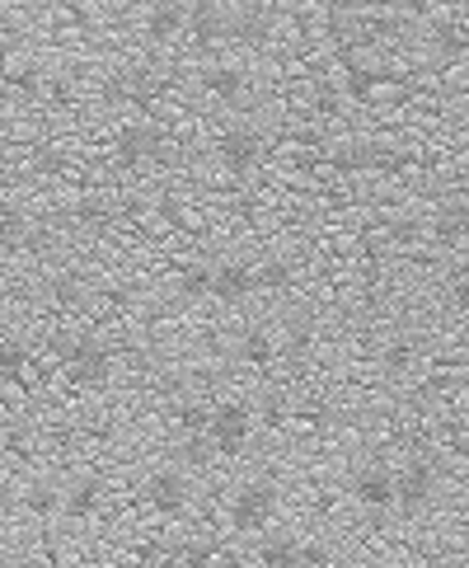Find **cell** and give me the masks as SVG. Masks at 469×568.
<instances>
[{"mask_svg": "<svg viewBox=\"0 0 469 568\" xmlns=\"http://www.w3.org/2000/svg\"><path fill=\"white\" fill-rule=\"evenodd\" d=\"M165 94V81L160 75H150L146 66L142 71H132V104H155Z\"/></svg>", "mask_w": 469, "mask_h": 568, "instance_id": "obj_27", "label": "cell"}, {"mask_svg": "<svg viewBox=\"0 0 469 568\" xmlns=\"http://www.w3.org/2000/svg\"><path fill=\"white\" fill-rule=\"evenodd\" d=\"M104 211H108V207H104V198H85L81 207H75V217L94 226V221H104Z\"/></svg>", "mask_w": 469, "mask_h": 568, "instance_id": "obj_32", "label": "cell"}, {"mask_svg": "<svg viewBox=\"0 0 469 568\" xmlns=\"http://www.w3.org/2000/svg\"><path fill=\"white\" fill-rule=\"evenodd\" d=\"M24 507H29L33 517H52V513H62V494H56L48 479H33L24 488Z\"/></svg>", "mask_w": 469, "mask_h": 568, "instance_id": "obj_21", "label": "cell"}, {"mask_svg": "<svg viewBox=\"0 0 469 568\" xmlns=\"http://www.w3.org/2000/svg\"><path fill=\"white\" fill-rule=\"evenodd\" d=\"M188 43L192 52H217L230 43V10L221 0H188Z\"/></svg>", "mask_w": 469, "mask_h": 568, "instance_id": "obj_5", "label": "cell"}, {"mask_svg": "<svg viewBox=\"0 0 469 568\" xmlns=\"http://www.w3.org/2000/svg\"><path fill=\"white\" fill-rule=\"evenodd\" d=\"M263 419H268V423H282V419H286V404H282L278 395H272V400L263 404Z\"/></svg>", "mask_w": 469, "mask_h": 568, "instance_id": "obj_34", "label": "cell"}, {"mask_svg": "<svg viewBox=\"0 0 469 568\" xmlns=\"http://www.w3.org/2000/svg\"><path fill=\"white\" fill-rule=\"evenodd\" d=\"M253 437V414L240 400H226V404H211V427H207V442L217 446V456H240L244 442Z\"/></svg>", "mask_w": 469, "mask_h": 568, "instance_id": "obj_2", "label": "cell"}, {"mask_svg": "<svg viewBox=\"0 0 469 568\" xmlns=\"http://www.w3.org/2000/svg\"><path fill=\"white\" fill-rule=\"evenodd\" d=\"M211 278H217V268H207V264L184 268V278H179V297H184V301H202V297H211Z\"/></svg>", "mask_w": 469, "mask_h": 568, "instance_id": "obj_23", "label": "cell"}, {"mask_svg": "<svg viewBox=\"0 0 469 568\" xmlns=\"http://www.w3.org/2000/svg\"><path fill=\"white\" fill-rule=\"evenodd\" d=\"M142 24L150 43H179V38H188V0H150Z\"/></svg>", "mask_w": 469, "mask_h": 568, "instance_id": "obj_11", "label": "cell"}, {"mask_svg": "<svg viewBox=\"0 0 469 568\" xmlns=\"http://www.w3.org/2000/svg\"><path fill=\"white\" fill-rule=\"evenodd\" d=\"M460 385H465V395H469V366L460 371Z\"/></svg>", "mask_w": 469, "mask_h": 568, "instance_id": "obj_37", "label": "cell"}, {"mask_svg": "<svg viewBox=\"0 0 469 568\" xmlns=\"http://www.w3.org/2000/svg\"><path fill=\"white\" fill-rule=\"evenodd\" d=\"M437 494V469L432 461H423L414 456L404 469H395V503L404 507V513H418V507H427Z\"/></svg>", "mask_w": 469, "mask_h": 568, "instance_id": "obj_6", "label": "cell"}, {"mask_svg": "<svg viewBox=\"0 0 469 568\" xmlns=\"http://www.w3.org/2000/svg\"><path fill=\"white\" fill-rule=\"evenodd\" d=\"M352 498L371 513H385V507H395V469L385 465H357L352 469Z\"/></svg>", "mask_w": 469, "mask_h": 568, "instance_id": "obj_10", "label": "cell"}, {"mask_svg": "<svg viewBox=\"0 0 469 568\" xmlns=\"http://www.w3.org/2000/svg\"><path fill=\"white\" fill-rule=\"evenodd\" d=\"M10 513H14V488L0 479V517H10Z\"/></svg>", "mask_w": 469, "mask_h": 568, "instance_id": "obj_35", "label": "cell"}, {"mask_svg": "<svg viewBox=\"0 0 469 568\" xmlns=\"http://www.w3.org/2000/svg\"><path fill=\"white\" fill-rule=\"evenodd\" d=\"M456 568H469V559H460V564H456Z\"/></svg>", "mask_w": 469, "mask_h": 568, "instance_id": "obj_39", "label": "cell"}, {"mask_svg": "<svg viewBox=\"0 0 469 568\" xmlns=\"http://www.w3.org/2000/svg\"><path fill=\"white\" fill-rule=\"evenodd\" d=\"M104 507V484L94 479V475H81V479H71V488L62 494V513L71 521H90L94 513Z\"/></svg>", "mask_w": 469, "mask_h": 568, "instance_id": "obj_13", "label": "cell"}, {"mask_svg": "<svg viewBox=\"0 0 469 568\" xmlns=\"http://www.w3.org/2000/svg\"><path fill=\"white\" fill-rule=\"evenodd\" d=\"M259 155H263V142H259L253 127H230V132L217 136V161H221L226 174H234V179L259 165Z\"/></svg>", "mask_w": 469, "mask_h": 568, "instance_id": "obj_8", "label": "cell"}, {"mask_svg": "<svg viewBox=\"0 0 469 568\" xmlns=\"http://www.w3.org/2000/svg\"><path fill=\"white\" fill-rule=\"evenodd\" d=\"M272 513H278V488H272L268 479H249L234 488L230 498V526L234 531H263V526L272 521Z\"/></svg>", "mask_w": 469, "mask_h": 568, "instance_id": "obj_1", "label": "cell"}, {"mask_svg": "<svg viewBox=\"0 0 469 568\" xmlns=\"http://www.w3.org/2000/svg\"><path fill=\"white\" fill-rule=\"evenodd\" d=\"M174 423H179L188 437H207V427H211V404L188 400V404H179V409H174Z\"/></svg>", "mask_w": 469, "mask_h": 568, "instance_id": "obj_24", "label": "cell"}, {"mask_svg": "<svg viewBox=\"0 0 469 568\" xmlns=\"http://www.w3.org/2000/svg\"><path fill=\"white\" fill-rule=\"evenodd\" d=\"M414 358H418V343L414 339H395L385 348V371H389V376H399V371L414 366Z\"/></svg>", "mask_w": 469, "mask_h": 568, "instance_id": "obj_28", "label": "cell"}, {"mask_svg": "<svg viewBox=\"0 0 469 568\" xmlns=\"http://www.w3.org/2000/svg\"><path fill=\"white\" fill-rule=\"evenodd\" d=\"M234 358H240L244 366H272V358H278V343H272L268 329H244L240 343H234Z\"/></svg>", "mask_w": 469, "mask_h": 568, "instance_id": "obj_16", "label": "cell"}, {"mask_svg": "<svg viewBox=\"0 0 469 568\" xmlns=\"http://www.w3.org/2000/svg\"><path fill=\"white\" fill-rule=\"evenodd\" d=\"M6 81H10L14 90H24V94H38V90H43V75H38L33 66H10V71H6Z\"/></svg>", "mask_w": 469, "mask_h": 568, "instance_id": "obj_30", "label": "cell"}, {"mask_svg": "<svg viewBox=\"0 0 469 568\" xmlns=\"http://www.w3.org/2000/svg\"><path fill=\"white\" fill-rule=\"evenodd\" d=\"M29 245V217L14 203H0V254H14Z\"/></svg>", "mask_w": 469, "mask_h": 568, "instance_id": "obj_17", "label": "cell"}, {"mask_svg": "<svg viewBox=\"0 0 469 568\" xmlns=\"http://www.w3.org/2000/svg\"><path fill=\"white\" fill-rule=\"evenodd\" d=\"M427 38H432V48L441 56H469V24H460V19H441Z\"/></svg>", "mask_w": 469, "mask_h": 568, "instance_id": "obj_18", "label": "cell"}, {"mask_svg": "<svg viewBox=\"0 0 469 568\" xmlns=\"http://www.w3.org/2000/svg\"><path fill=\"white\" fill-rule=\"evenodd\" d=\"M329 165H334L338 174H366V169H371V146H362V142H343V146L329 151Z\"/></svg>", "mask_w": 469, "mask_h": 568, "instance_id": "obj_20", "label": "cell"}, {"mask_svg": "<svg viewBox=\"0 0 469 568\" xmlns=\"http://www.w3.org/2000/svg\"><path fill=\"white\" fill-rule=\"evenodd\" d=\"M146 503H150V513H160V517H179L188 507V475L174 465L155 469L146 479Z\"/></svg>", "mask_w": 469, "mask_h": 568, "instance_id": "obj_9", "label": "cell"}, {"mask_svg": "<svg viewBox=\"0 0 469 568\" xmlns=\"http://www.w3.org/2000/svg\"><path fill=\"white\" fill-rule=\"evenodd\" d=\"M202 90H207V100H217V104H240L249 90V75L240 66H211L202 75Z\"/></svg>", "mask_w": 469, "mask_h": 568, "instance_id": "obj_15", "label": "cell"}, {"mask_svg": "<svg viewBox=\"0 0 469 568\" xmlns=\"http://www.w3.org/2000/svg\"><path fill=\"white\" fill-rule=\"evenodd\" d=\"M211 452H217V446H211L207 437H188V442H184V461H188V465H202Z\"/></svg>", "mask_w": 469, "mask_h": 568, "instance_id": "obj_31", "label": "cell"}, {"mask_svg": "<svg viewBox=\"0 0 469 568\" xmlns=\"http://www.w3.org/2000/svg\"><path fill=\"white\" fill-rule=\"evenodd\" d=\"M389 235H395L399 245H414L418 240V221H395V226H389Z\"/></svg>", "mask_w": 469, "mask_h": 568, "instance_id": "obj_33", "label": "cell"}, {"mask_svg": "<svg viewBox=\"0 0 469 568\" xmlns=\"http://www.w3.org/2000/svg\"><path fill=\"white\" fill-rule=\"evenodd\" d=\"M165 132L155 127V123H127V127H117L113 136V155H117V165L123 169H142L150 161H165Z\"/></svg>", "mask_w": 469, "mask_h": 568, "instance_id": "obj_4", "label": "cell"}, {"mask_svg": "<svg viewBox=\"0 0 469 568\" xmlns=\"http://www.w3.org/2000/svg\"><path fill=\"white\" fill-rule=\"evenodd\" d=\"M272 14L268 6H259V0H244L240 10H230V43L234 48H244V52H259L272 43Z\"/></svg>", "mask_w": 469, "mask_h": 568, "instance_id": "obj_7", "label": "cell"}, {"mask_svg": "<svg viewBox=\"0 0 469 568\" xmlns=\"http://www.w3.org/2000/svg\"><path fill=\"white\" fill-rule=\"evenodd\" d=\"M338 62H343V94H347V100H357V104H366L371 94H376V85L385 81V71L366 66L357 52H343Z\"/></svg>", "mask_w": 469, "mask_h": 568, "instance_id": "obj_14", "label": "cell"}, {"mask_svg": "<svg viewBox=\"0 0 469 568\" xmlns=\"http://www.w3.org/2000/svg\"><path fill=\"white\" fill-rule=\"evenodd\" d=\"M432 230H437V240H441V245H460V240H469V207H446Z\"/></svg>", "mask_w": 469, "mask_h": 568, "instance_id": "obj_22", "label": "cell"}, {"mask_svg": "<svg viewBox=\"0 0 469 568\" xmlns=\"http://www.w3.org/2000/svg\"><path fill=\"white\" fill-rule=\"evenodd\" d=\"M52 297H56V306H81L85 301V287H81V278H56L52 282Z\"/></svg>", "mask_w": 469, "mask_h": 568, "instance_id": "obj_29", "label": "cell"}, {"mask_svg": "<svg viewBox=\"0 0 469 568\" xmlns=\"http://www.w3.org/2000/svg\"><path fill=\"white\" fill-rule=\"evenodd\" d=\"M24 371H29V348L14 339H0V385L24 381Z\"/></svg>", "mask_w": 469, "mask_h": 568, "instance_id": "obj_19", "label": "cell"}, {"mask_svg": "<svg viewBox=\"0 0 469 568\" xmlns=\"http://www.w3.org/2000/svg\"><path fill=\"white\" fill-rule=\"evenodd\" d=\"M259 564L263 568H296L301 564V545L296 540H268L259 550Z\"/></svg>", "mask_w": 469, "mask_h": 568, "instance_id": "obj_26", "label": "cell"}, {"mask_svg": "<svg viewBox=\"0 0 469 568\" xmlns=\"http://www.w3.org/2000/svg\"><path fill=\"white\" fill-rule=\"evenodd\" d=\"M296 287V272L286 259H263L259 264V291H291Z\"/></svg>", "mask_w": 469, "mask_h": 568, "instance_id": "obj_25", "label": "cell"}, {"mask_svg": "<svg viewBox=\"0 0 469 568\" xmlns=\"http://www.w3.org/2000/svg\"><path fill=\"white\" fill-rule=\"evenodd\" d=\"M48 568H62V559H56V555H52V550H48Z\"/></svg>", "mask_w": 469, "mask_h": 568, "instance_id": "obj_38", "label": "cell"}, {"mask_svg": "<svg viewBox=\"0 0 469 568\" xmlns=\"http://www.w3.org/2000/svg\"><path fill=\"white\" fill-rule=\"evenodd\" d=\"M253 291H259V268H249V264H240V259L217 264V278H211V297H217V301L234 306V301L253 297Z\"/></svg>", "mask_w": 469, "mask_h": 568, "instance_id": "obj_12", "label": "cell"}, {"mask_svg": "<svg viewBox=\"0 0 469 568\" xmlns=\"http://www.w3.org/2000/svg\"><path fill=\"white\" fill-rule=\"evenodd\" d=\"M460 272H465V278H469V249L460 254Z\"/></svg>", "mask_w": 469, "mask_h": 568, "instance_id": "obj_36", "label": "cell"}, {"mask_svg": "<svg viewBox=\"0 0 469 568\" xmlns=\"http://www.w3.org/2000/svg\"><path fill=\"white\" fill-rule=\"evenodd\" d=\"M62 358H66L71 381H75V385H85V390L104 385V381L113 376V358H108V348H104L100 339H90V334L66 339V343H62Z\"/></svg>", "mask_w": 469, "mask_h": 568, "instance_id": "obj_3", "label": "cell"}]
</instances>
